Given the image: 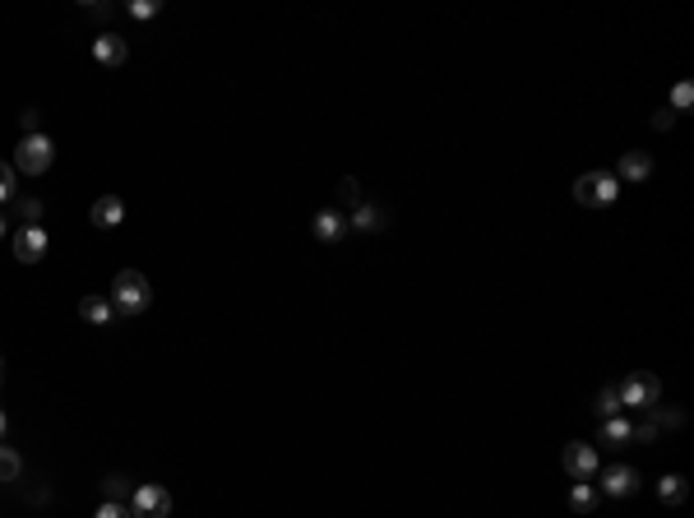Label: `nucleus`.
Here are the masks:
<instances>
[{
	"label": "nucleus",
	"instance_id": "2",
	"mask_svg": "<svg viewBox=\"0 0 694 518\" xmlns=\"http://www.w3.org/2000/svg\"><path fill=\"white\" fill-rule=\"evenodd\" d=\"M51 162H56V144H51L47 134H23L19 149H14V172L42 176V172H51Z\"/></svg>",
	"mask_w": 694,
	"mask_h": 518
},
{
	"label": "nucleus",
	"instance_id": "7",
	"mask_svg": "<svg viewBox=\"0 0 694 518\" xmlns=\"http://www.w3.org/2000/svg\"><path fill=\"white\" fill-rule=\"evenodd\" d=\"M47 245H51V241H47L42 227H19V232H14V259H19V264H38V259L47 255Z\"/></svg>",
	"mask_w": 694,
	"mask_h": 518
},
{
	"label": "nucleus",
	"instance_id": "9",
	"mask_svg": "<svg viewBox=\"0 0 694 518\" xmlns=\"http://www.w3.org/2000/svg\"><path fill=\"white\" fill-rule=\"evenodd\" d=\"M89 223L102 227V232L121 227V223H125V200H121V195H102V200L93 204V213H89Z\"/></svg>",
	"mask_w": 694,
	"mask_h": 518
},
{
	"label": "nucleus",
	"instance_id": "10",
	"mask_svg": "<svg viewBox=\"0 0 694 518\" xmlns=\"http://www.w3.org/2000/svg\"><path fill=\"white\" fill-rule=\"evenodd\" d=\"M310 232H315V241H343L352 227H347V217H343L338 208H319L315 223H310Z\"/></svg>",
	"mask_w": 694,
	"mask_h": 518
},
{
	"label": "nucleus",
	"instance_id": "5",
	"mask_svg": "<svg viewBox=\"0 0 694 518\" xmlns=\"http://www.w3.org/2000/svg\"><path fill=\"white\" fill-rule=\"evenodd\" d=\"M616 398H621V407H653V403H662V379L648 370H634L625 385H616Z\"/></svg>",
	"mask_w": 694,
	"mask_h": 518
},
{
	"label": "nucleus",
	"instance_id": "25",
	"mask_svg": "<svg viewBox=\"0 0 694 518\" xmlns=\"http://www.w3.org/2000/svg\"><path fill=\"white\" fill-rule=\"evenodd\" d=\"M597 417L606 421V417H621V398H616V389H602L597 394Z\"/></svg>",
	"mask_w": 694,
	"mask_h": 518
},
{
	"label": "nucleus",
	"instance_id": "6",
	"mask_svg": "<svg viewBox=\"0 0 694 518\" xmlns=\"http://www.w3.org/2000/svg\"><path fill=\"white\" fill-rule=\"evenodd\" d=\"M565 472L574 477V481H593L597 477V449L593 445H583V440H574V445H565Z\"/></svg>",
	"mask_w": 694,
	"mask_h": 518
},
{
	"label": "nucleus",
	"instance_id": "22",
	"mask_svg": "<svg viewBox=\"0 0 694 518\" xmlns=\"http://www.w3.org/2000/svg\"><path fill=\"white\" fill-rule=\"evenodd\" d=\"M23 227H42V200H14Z\"/></svg>",
	"mask_w": 694,
	"mask_h": 518
},
{
	"label": "nucleus",
	"instance_id": "19",
	"mask_svg": "<svg viewBox=\"0 0 694 518\" xmlns=\"http://www.w3.org/2000/svg\"><path fill=\"white\" fill-rule=\"evenodd\" d=\"M19 472H23V458L10 445H0V481H19Z\"/></svg>",
	"mask_w": 694,
	"mask_h": 518
},
{
	"label": "nucleus",
	"instance_id": "1",
	"mask_svg": "<svg viewBox=\"0 0 694 518\" xmlns=\"http://www.w3.org/2000/svg\"><path fill=\"white\" fill-rule=\"evenodd\" d=\"M153 301V287L140 268H121L116 274V287H112V310L116 315H144Z\"/></svg>",
	"mask_w": 694,
	"mask_h": 518
},
{
	"label": "nucleus",
	"instance_id": "31",
	"mask_svg": "<svg viewBox=\"0 0 694 518\" xmlns=\"http://www.w3.org/2000/svg\"><path fill=\"white\" fill-rule=\"evenodd\" d=\"M5 232H10V217H5V213H0V236H5Z\"/></svg>",
	"mask_w": 694,
	"mask_h": 518
},
{
	"label": "nucleus",
	"instance_id": "32",
	"mask_svg": "<svg viewBox=\"0 0 694 518\" xmlns=\"http://www.w3.org/2000/svg\"><path fill=\"white\" fill-rule=\"evenodd\" d=\"M0 389H5V357H0Z\"/></svg>",
	"mask_w": 694,
	"mask_h": 518
},
{
	"label": "nucleus",
	"instance_id": "26",
	"mask_svg": "<svg viewBox=\"0 0 694 518\" xmlns=\"http://www.w3.org/2000/svg\"><path fill=\"white\" fill-rule=\"evenodd\" d=\"M657 435H662V430H657L653 421H639V426H630V440H634V445H653Z\"/></svg>",
	"mask_w": 694,
	"mask_h": 518
},
{
	"label": "nucleus",
	"instance_id": "16",
	"mask_svg": "<svg viewBox=\"0 0 694 518\" xmlns=\"http://www.w3.org/2000/svg\"><path fill=\"white\" fill-rule=\"evenodd\" d=\"M347 227H357V232H385V208L361 204V208L352 213V223H347Z\"/></svg>",
	"mask_w": 694,
	"mask_h": 518
},
{
	"label": "nucleus",
	"instance_id": "28",
	"mask_svg": "<svg viewBox=\"0 0 694 518\" xmlns=\"http://www.w3.org/2000/svg\"><path fill=\"white\" fill-rule=\"evenodd\" d=\"M157 10H163L157 0H135V5H130V14H135V19H153Z\"/></svg>",
	"mask_w": 694,
	"mask_h": 518
},
{
	"label": "nucleus",
	"instance_id": "14",
	"mask_svg": "<svg viewBox=\"0 0 694 518\" xmlns=\"http://www.w3.org/2000/svg\"><path fill=\"white\" fill-rule=\"evenodd\" d=\"M79 315H84V324H112V296H84L79 301Z\"/></svg>",
	"mask_w": 694,
	"mask_h": 518
},
{
	"label": "nucleus",
	"instance_id": "8",
	"mask_svg": "<svg viewBox=\"0 0 694 518\" xmlns=\"http://www.w3.org/2000/svg\"><path fill=\"white\" fill-rule=\"evenodd\" d=\"M125 56H130V47H125L121 33L106 29V33L93 38V61H97V65H125Z\"/></svg>",
	"mask_w": 694,
	"mask_h": 518
},
{
	"label": "nucleus",
	"instance_id": "33",
	"mask_svg": "<svg viewBox=\"0 0 694 518\" xmlns=\"http://www.w3.org/2000/svg\"><path fill=\"white\" fill-rule=\"evenodd\" d=\"M5 426H10V421H5V412H0V440H5Z\"/></svg>",
	"mask_w": 694,
	"mask_h": 518
},
{
	"label": "nucleus",
	"instance_id": "27",
	"mask_svg": "<svg viewBox=\"0 0 694 518\" xmlns=\"http://www.w3.org/2000/svg\"><path fill=\"white\" fill-rule=\"evenodd\" d=\"M93 518H130V505H116V500H102V509Z\"/></svg>",
	"mask_w": 694,
	"mask_h": 518
},
{
	"label": "nucleus",
	"instance_id": "15",
	"mask_svg": "<svg viewBox=\"0 0 694 518\" xmlns=\"http://www.w3.org/2000/svg\"><path fill=\"white\" fill-rule=\"evenodd\" d=\"M657 496H662V505H685L690 481H685V477H676V472H666V477L657 481Z\"/></svg>",
	"mask_w": 694,
	"mask_h": 518
},
{
	"label": "nucleus",
	"instance_id": "23",
	"mask_svg": "<svg viewBox=\"0 0 694 518\" xmlns=\"http://www.w3.org/2000/svg\"><path fill=\"white\" fill-rule=\"evenodd\" d=\"M338 200H343L347 208H361V185H357V176H343V181H338Z\"/></svg>",
	"mask_w": 694,
	"mask_h": 518
},
{
	"label": "nucleus",
	"instance_id": "29",
	"mask_svg": "<svg viewBox=\"0 0 694 518\" xmlns=\"http://www.w3.org/2000/svg\"><path fill=\"white\" fill-rule=\"evenodd\" d=\"M23 134H42V112H38V106L23 112Z\"/></svg>",
	"mask_w": 694,
	"mask_h": 518
},
{
	"label": "nucleus",
	"instance_id": "11",
	"mask_svg": "<svg viewBox=\"0 0 694 518\" xmlns=\"http://www.w3.org/2000/svg\"><path fill=\"white\" fill-rule=\"evenodd\" d=\"M648 176H653V157H648L644 149H630V153L621 157V167H616V181L639 185V181H648Z\"/></svg>",
	"mask_w": 694,
	"mask_h": 518
},
{
	"label": "nucleus",
	"instance_id": "20",
	"mask_svg": "<svg viewBox=\"0 0 694 518\" xmlns=\"http://www.w3.org/2000/svg\"><path fill=\"white\" fill-rule=\"evenodd\" d=\"M102 496H106V500H116V505H125V500H130L125 477H116V472H112V477H102Z\"/></svg>",
	"mask_w": 694,
	"mask_h": 518
},
{
	"label": "nucleus",
	"instance_id": "13",
	"mask_svg": "<svg viewBox=\"0 0 694 518\" xmlns=\"http://www.w3.org/2000/svg\"><path fill=\"white\" fill-rule=\"evenodd\" d=\"M630 417H606L602 421V435H597V445H606V449H621V445H630Z\"/></svg>",
	"mask_w": 694,
	"mask_h": 518
},
{
	"label": "nucleus",
	"instance_id": "24",
	"mask_svg": "<svg viewBox=\"0 0 694 518\" xmlns=\"http://www.w3.org/2000/svg\"><path fill=\"white\" fill-rule=\"evenodd\" d=\"M690 106H694V84L681 79V84L672 89V112H690Z\"/></svg>",
	"mask_w": 694,
	"mask_h": 518
},
{
	"label": "nucleus",
	"instance_id": "12",
	"mask_svg": "<svg viewBox=\"0 0 694 518\" xmlns=\"http://www.w3.org/2000/svg\"><path fill=\"white\" fill-rule=\"evenodd\" d=\"M602 490H606V496H634V490H639V472L634 468H625V463H621V468H606V477H602Z\"/></svg>",
	"mask_w": 694,
	"mask_h": 518
},
{
	"label": "nucleus",
	"instance_id": "30",
	"mask_svg": "<svg viewBox=\"0 0 694 518\" xmlns=\"http://www.w3.org/2000/svg\"><path fill=\"white\" fill-rule=\"evenodd\" d=\"M676 125V112H672V106H662V112L653 116V130H672Z\"/></svg>",
	"mask_w": 694,
	"mask_h": 518
},
{
	"label": "nucleus",
	"instance_id": "4",
	"mask_svg": "<svg viewBox=\"0 0 694 518\" xmlns=\"http://www.w3.org/2000/svg\"><path fill=\"white\" fill-rule=\"evenodd\" d=\"M621 195V181L611 176V172H588V176H579L574 181V200L583 208H593V204H616Z\"/></svg>",
	"mask_w": 694,
	"mask_h": 518
},
{
	"label": "nucleus",
	"instance_id": "3",
	"mask_svg": "<svg viewBox=\"0 0 694 518\" xmlns=\"http://www.w3.org/2000/svg\"><path fill=\"white\" fill-rule=\"evenodd\" d=\"M172 514V490L157 486V481H144L130 490V518H167Z\"/></svg>",
	"mask_w": 694,
	"mask_h": 518
},
{
	"label": "nucleus",
	"instance_id": "18",
	"mask_svg": "<svg viewBox=\"0 0 694 518\" xmlns=\"http://www.w3.org/2000/svg\"><path fill=\"white\" fill-rule=\"evenodd\" d=\"M648 421L662 430V426H685V412H681V407H662V403H653L648 407Z\"/></svg>",
	"mask_w": 694,
	"mask_h": 518
},
{
	"label": "nucleus",
	"instance_id": "21",
	"mask_svg": "<svg viewBox=\"0 0 694 518\" xmlns=\"http://www.w3.org/2000/svg\"><path fill=\"white\" fill-rule=\"evenodd\" d=\"M19 200V185H14V167L0 162V204H14Z\"/></svg>",
	"mask_w": 694,
	"mask_h": 518
},
{
	"label": "nucleus",
	"instance_id": "17",
	"mask_svg": "<svg viewBox=\"0 0 694 518\" xmlns=\"http://www.w3.org/2000/svg\"><path fill=\"white\" fill-rule=\"evenodd\" d=\"M593 505H597L593 481H574V490H570V509H574V514H593Z\"/></svg>",
	"mask_w": 694,
	"mask_h": 518
}]
</instances>
